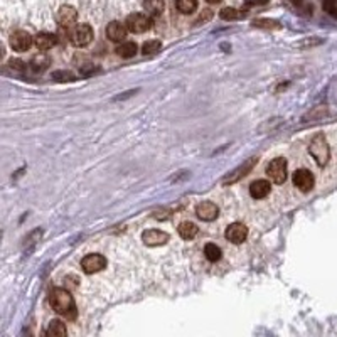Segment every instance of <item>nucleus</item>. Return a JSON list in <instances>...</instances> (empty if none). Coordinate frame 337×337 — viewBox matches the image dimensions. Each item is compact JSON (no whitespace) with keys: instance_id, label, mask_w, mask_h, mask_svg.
<instances>
[{"instance_id":"f257e3e1","label":"nucleus","mask_w":337,"mask_h":337,"mask_svg":"<svg viewBox=\"0 0 337 337\" xmlns=\"http://www.w3.org/2000/svg\"><path fill=\"white\" fill-rule=\"evenodd\" d=\"M49 305L52 310L57 312L59 315L66 317V319L74 320L76 319V303L74 298L69 292L64 288H52L49 293Z\"/></svg>"},{"instance_id":"f03ea898","label":"nucleus","mask_w":337,"mask_h":337,"mask_svg":"<svg viewBox=\"0 0 337 337\" xmlns=\"http://www.w3.org/2000/svg\"><path fill=\"white\" fill-rule=\"evenodd\" d=\"M67 39L74 47H86L93 41V29L90 24H74L67 29Z\"/></svg>"},{"instance_id":"7ed1b4c3","label":"nucleus","mask_w":337,"mask_h":337,"mask_svg":"<svg viewBox=\"0 0 337 337\" xmlns=\"http://www.w3.org/2000/svg\"><path fill=\"white\" fill-rule=\"evenodd\" d=\"M309 152L320 167L327 165V162H329V158H330V148H329V143H327L324 135L322 133L315 135L314 140H312L309 145Z\"/></svg>"},{"instance_id":"20e7f679","label":"nucleus","mask_w":337,"mask_h":337,"mask_svg":"<svg viewBox=\"0 0 337 337\" xmlns=\"http://www.w3.org/2000/svg\"><path fill=\"white\" fill-rule=\"evenodd\" d=\"M287 174H288V163L283 157L273 158L267 165V176L273 184H283L287 181Z\"/></svg>"},{"instance_id":"39448f33","label":"nucleus","mask_w":337,"mask_h":337,"mask_svg":"<svg viewBox=\"0 0 337 337\" xmlns=\"http://www.w3.org/2000/svg\"><path fill=\"white\" fill-rule=\"evenodd\" d=\"M125 26H127L128 32H133V34H143L147 32L148 29L152 27V21L150 17H147L145 14H130L127 17V21H125Z\"/></svg>"},{"instance_id":"423d86ee","label":"nucleus","mask_w":337,"mask_h":337,"mask_svg":"<svg viewBox=\"0 0 337 337\" xmlns=\"http://www.w3.org/2000/svg\"><path fill=\"white\" fill-rule=\"evenodd\" d=\"M105 267H107V258L100 253H90L81 260V268L88 275L101 272V270H105Z\"/></svg>"},{"instance_id":"0eeeda50","label":"nucleus","mask_w":337,"mask_h":337,"mask_svg":"<svg viewBox=\"0 0 337 337\" xmlns=\"http://www.w3.org/2000/svg\"><path fill=\"white\" fill-rule=\"evenodd\" d=\"M292 181H293V186H295L297 189H300L302 192H309L314 189L315 186L314 174H312L310 171H307V168H298V171L293 172Z\"/></svg>"},{"instance_id":"6e6552de","label":"nucleus","mask_w":337,"mask_h":337,"mask_svg":"<svg viewBox=\"0 0 337 337\" xmlns=\"http://www.w3.org/2000/svg\"><path fill=\"white\" fill-rule=\"evenodd\" d=\"M9 41H11V47L17 52H26V51L31 49V46L34 44L32 36L26 31L12 32V36H11V39Z\"/></svg>"},{"instance_id":"1a4fd4ad","label":"nucleus","mask_w":337,"mask_h":337,"mask_svg":"<svg viewBox=\"0 0 337 337\" xmlns=\"http://www.w3.org/2000/svg\"><path fill=\"white\" fill-rule=\"evenodd\" d=\"M56 21L62 29H69L74 26L76 21H78V12H76V9L71 6H62L59 11H57Z\"/></svg>"},{"instance_id":"9d476101","label":"nucleus","mask_w":337,"mask_h":337,"mask_svg":"<svg viewBox=\"0 0 337 337\" xmlns=\"http://www.w3.org/2000/svg\"><path fill=\"white\" fill-rule=\"evenodd\" d=\"M224 236L228 241L234 243V244H241L248 236V228L243 223H233L228 226Z\"/></svg>"},{"instance_id":"9b49d317","label":"nucleus","mask_w":337,"mask_h":337,"mask_svg":"<svg viewBox=\"0 0 337 337\" xmlns=\"http://www.w3.org/2000/svg\"><path fill=\"white\" fill-rule=\"evenodd\" d=\"M257 160H258V158H257V157H253V158H249V160L243 162L241 165L236 168V171L229 172V174L224 177V179H223V184H224V186H228V184H233V182H238L243 176H246L248 172L251 171V168L255 167V163H257Z\"/></svg>"},{"instance_id":"f8f14e48","label":"nucleus","mask_w":337,"mask_h":337,"mask_svg":"<svg viewBox=\"0 0 337 337\" xmlns=\"http://www.w3.org/2000/svg\"><path fill=\"white\" fill-rule=\"evenodd\" d=\"M219 214V208L211 201H202L197 204L196 216L202 221H214Z\"/></svg>"},{"instance_id":"ddd939ff","label":"nucleus","mask_w":337,"mask_h":337,"mask_svg":"<svg viewBox=\"0 0 337 337\" xmlns=\"http://www.w3.org/2000/svg\"><path fill=\"white\" fill-rule=\"evenodd\" d=\"M142 241L147 246H162L168 241V234L158 229H145L142 233Z\"/></svg>"},{"instance_id":"4468645a","label":"nucleus","mask_w":337,"mask_h":337,"mask_svg":"<svg viewBox=\"0 0 337 337\" xmlns=\"http://www.w3.org/2000/svg\"><path fill=\"white\" fill-rule=\"evenodd\" d=\"M127 32H128L127 26L122 24V22H118V21L110 22L107 26V37L110 41H113V42L125 41V37H127Z\"/></svg>"},{"instance_id":"2eb2a0df","label":"nucleus","mask_w":337,"mask_h":337,"mask_svg":"<svg viewBox=\"0 0 337 337\" xmlns=\"http://www.w3.org/2000/svg\"><path fill=\"white\" fill-rule=\"evenodd\" d=\"M34 44L41 51H49L57 44V36H54V34L51 32H39L34 37Z\"/></svg>"},{"instance_id":"dca6fc26","label":"nucleus","mask_w":337,"mask_h":337,"mask_svg":"<svg viewBox=\"0 0 337 337\" xmlns=\"http://www.w3.org/2000/svg\"><path fill=\"white\" fill-rule=\"evenodd\" d=\"M270 191H272V184L263 179L255 181L253 184L249 186V196H251L253 199H263V197H267L270 194Z\"/></svg>"},{"instance_id":"f3484780","label":"nucleus","mask_w":337,"mask_h":337,"mask_svg":"<svg viewBox=\"0 0 337 337\" xmlns=\"http://www.w3.org/2000/svg\"><path fill=\"white\" fill-rule=\"evenodd\" d=\"M66 334H67L66 325L57 319L51 320L49 325H47V329H46V335H51V337H64Z\"/></svg>"},{"instance_id":"a211bd4d","label":"nucleus","mask_w":337,"mask_h":337,"mask_svg":"<svg viewBox=\"0 0 337 337\" xmlns=\"http://www.w3.org/2000/svg\"><path fill=\"white\" fill-rule=\"evenodd\" d=\"M177 231H179V236L182 239H192L197 234V226L191 221H184V223L179 224Z\"/></svg>"},{"instance_id":"6ab92c4d","label":"nucleus","mask_w":337,"mask_h":337,"mask_svg":"<svg viewBox=\"0 0 337 337\" xmlns=\"http://www.w3.org/2000/svg\"><path fill=\"white\" fill-rule=\"evenodd\" d=\"M137 44L135 42H130V41H125L123 44H120L117 47V54L120 57H125V59H130V57H133L135 54H137Z\"/></svg>"},{"instance_id":"aec40b11","label":"nucleus","mask_w":337,"mask_h":337,"mask_svg":"<svg viewBox=\"0 0 337 337\" xmlns=\"http://www.w3.org/2000/svg\"><path fill=\"white\" fill-rule=\"evenodd\" d=\"M244 16H246V12L238 11V9H233V7H224L223 11L219 12V17L223 19V21H239V19H243Z\"/></svg>"},{"instance_id":"412c9836","label":"nucleus","mask_w":337,"mask_h":337,"mask_svg":"<svg viewBox=\"0 0 337 337\" xmlns=\"http://www.w3.org/2000/svg\"><path fill=\"white\" fill-rule=\"evenodd\" d=\"M204 257L206 260H209V262H219L221 257H223V251H221V248L218 246V244L214 243H208L204 246Z\"/></svg>"},{"instance_id":"4be33fe9","label":"nucleus","mask_w":337,"mask_h":337,"mask_svg":"<svg viewBox=\"0 0 337 337\" xmlns=\"http://www.w3.org/2000/svg\"><path fill=\"white\" fill-rule=\"evenodd\" d=\"M143 9L152 16H160L163 12V0H143Z\"/></svg>"},{"instance_id":"5701e85b","label":"nucleus","mask_w":337,"mask_h":337,"mask_svg":"<svg viewBox=\"0 0 337 337\" xmlns=\"http://www.w3.org/2000/svg\"><path fill=\"white\" fill-rule=\"evenodd\" d=\"M176 7L181 14L189 16L197 9V0H176Z\"/></svg>"},{"instance_id":"b1692460","label":"nucleus","mask_w":337,"mask_h":337,"mask_svg":"<svg viewBox=\"0 0 337 337\" xmlns=\"http://www.w3.org/2000/svg\"><path fill=\"white\" fill-rule=\"evenodd\" d=\"M162 49V42L158 39H150V41H145L142 46V52L145 56H152V54H157L158 51Z\"/></svg>"},{"instance_id":"393cba45","label":"nucleus","mask_w":337,"mask_h":337,"mask_svg":"<svg viewBox=\"0 0 337 337\" xmlns=\"http://www.w3.org/2000/svg\"><path fill=\"white\" fill-rule=\"evenodd\" d=\"M49 57L47 56H44V54H41V56H36L32 59V62H31V67L36 73H41V71H44L47 66H49Z\"/></svg>"},{"instance_id":"a878e982","label":"nucleus","mask_w":337,"mask_h":337,"mask_svg":"<svg viewBox=\"0 0 337 337\" xmlns=\"http://www.w3.org/2000/svg\"><path fill=\"white\" fill-rule=\"evenodd\" d=\"M52 79H57V81H61V83H67V81L74 79V74L67 69H59V71H54V73H52Z\"/></svg>"},{"instance_id":"bb28decb","label":"nucleus","mask_w":337,"mask_h":337,"mask_svg":"<svg viewBox=\"0 0 337 337\" xmlns=\"http://www.w3.org/2000/svg\"><path fill=\"white\" fill-rule=\"evenodd\" d=\"M253 26L262 29H277L280 24L277 21H272V19H257V21H253Z\"/></svg>"},{"instance_id":"cd10ccee","label":"nucleus","mask_w":337,"mask_h":337,"mask_svg":"<svg viewBox=\"0 0 337 337\" xmlns=\"http://www.w3.org/2000/svg\"><path fill=\"white\" fill-rule=\"evenodd\" d=\"M9 66H11L12 69H17V71L26 69V64H24L21 59H11V61H9Z\"/></svg>"},{"instance_id":"c85d7f7f","label":"nucleus","mask_w":337,"mask_h":337,"mask_svg":"<svg viewBox=\"0 0 337 337\" xmlns=\"http://www.w3.org/2000/svg\"><path fill=\"white\" fill-rule=\"evenodd\" d=\"M211 17H213V12H211V11H204V12H202L201 19L197 22L201 24V22H204V21H211Z\"/></svg>"},{"instance_id":"c756f323","label":"nucleus","mask_w":337,"mask_h":337,"mask_svg":"<svg viewBox=\"0 0 337 337\" xmlns=\"http://www.w3.org/2000/svg\"><path fill=\"white\" fill-rule=\"evenodd\" d=\"M267 0H248V6H251V4H265Z\"/></svg>"},{"instance_id":"7c9ffc66","label":"nucleus","mask_w":337,"mask_h":337,"mask_svg":"<svg viewBox=\"0 0 337 337\" xmlns=\"http://www.w3.org/2000/svg\"><path fill=\"white\" fill-rule=\"evenodd\" d=\"M4 54H6V49H4V46L0 44V59H2V57H4Z\"/></svg>"},{"instance_id":"2f4dec72","label":"nucleus","mask_w":337,"mask_h":337,"mask_svg":"<svg viewBox=\"0 0 337 337\" xmlns=\"http://www.w3.org/2000/svg\"><path fill=\"white\" fill-rule=\"evenodd\" d=\"M290 2L293 4V6H298V4H302V0H290Z\"/></svg>"},{"instance_id":"473e14b6","label":"nucleus","mask_w":337,"mask_h":337,"mask_svg":"<svg viewBox=\"0 0 337 337\" xmlns=\"http://www.w3.org/2000/svg\"><path fill=\"white\" fill-rule=\"evenodd\" d=\"M209 4H218V2H221V0H208Z\"/></svg>"}]
</instances>
